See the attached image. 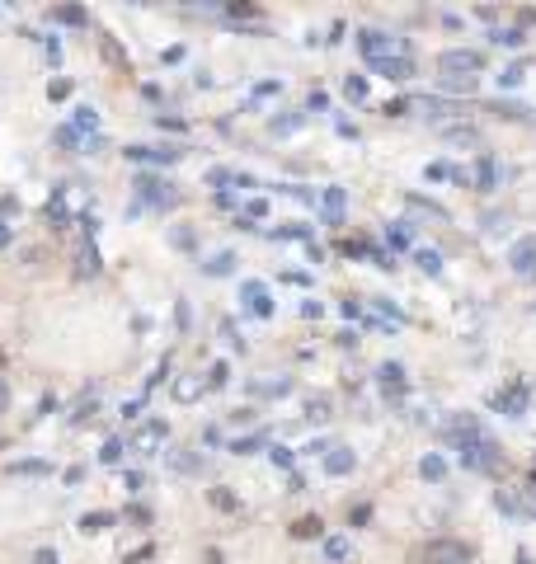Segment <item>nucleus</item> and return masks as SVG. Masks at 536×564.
<instances>
[{
	"instance_id": "16",
	"label": "nucleus",
	"mask_w": 536,
	"mask_h": 564,
	"mask_svg": "<svg viewBox=\"0 0 536 564\" xmlns=\"http://www.w3.org/2000/svg\"><path fill=\"white\" fill-rule=\"evenodd\" d=\"M170 466L179 470V475H203V466H207V461H203L198 452H170Z\"/></svg>"
},
{
	"instance_id": "13",
	"label": "nucleus",
	"mask_w": 536,
	"mask_h": 564,
	"mask_svg": "<svg viewBox=\"0 0 536 564\" xmlns=\"http://www.w3.org/2000/svg\"><path fill=\"white\" fill-rule=\"evenodd\" d=\"M353 466H358V456L348 452V447H330L325 452V470L330 475H353Z\"/></svg>"
},
{
	"instance_id": "46",
	"label": "nucleus",
	"mask_w": 536,
	"mask_h": 564,
	"mask_svg": "<svg viewBox=\"0 0 536 564\" xmlns=\"http://www.w3.org/2000/svg\"><path fill=\"white\" fill-rule=\"evenodd\" d=\"M273 461H278V466H292V447H273Z\"/></svg>"
},
{
	"instance_id": "32",
	"label": "nucleus",
	"mask_w": 536,
	"mask_h": 564,
	"mask_svg": "<svg viewBox=\"0 0 536 564\" xmlns=\"http://www.w3.org/2000/svg\"><path fill=\"white\" fill-rule=\"evenodd\" d=\"M99 461H104V466H118V461H123V442L109 438L104 447H99Z\"/></svg>"
},
{
	"instance_id": "21",
	"label": "nucleus",
	"mask_w": 536,
	"mask_h": 564,
	"mask_svg": "<svg viewBox=\"0 0 536 564\" xmlns=\"http://www.w3.org/2000/svg\"><path fill=\"white\" fill-rule=\"evenodd\" d=\"M113 522H118L113 513H85V517H80V532H90V536H95V532H109Z\"/></svg>"
},
{
	"instance_id": "25",
	"label": "nucleus",
	"mask_w": 536,
	"mask_h": 564,
	"mask_svg": "<svg viewBox=\"0 0 536 564\" xmlns=\"http://www.w3.org/2000/svg\"><path fill=\"white\" fill-rule=\"evenodd\" d=\"M306 419L325 423V419H330V400H325V395H311V400H306Z\"/></svg>"
},
{
	"instance_id": "14",
	"label": "nucleus",
	"mask_w": 536,
	"mask_h": 564,
	"mask_svg": "<svg viewBox=\"0 0 536 564\" xmlns=\"http://www.w3.org/2000/svg\"><path fill=\"white\" fill-rule=\"evenodd\" d=\"M372 71L386 76V80H410L414 76V62H410V57H391V62H372Z\"/></svg>"
},
{
	"instance_id": "27",
	"label": "nucleus",
	"mask_w": 536,
	"mask_h": 564,
	"mask_svg": "<svg viewBox=\"0 0 536 564\" xmlns=\"http://www.w3.org/2000/svg\"><path fill=\"white\" fill-rule=\"evenodd\" d=\"M95 127H99V113L90 109V104H80V109H76V132L85 137V132H95Z\"/></svg>"
},
{
	"instance_id": "30",
	"label": "nucleus",
	"mask_w": 536,
	"mask_h": 564,
	"mask_svg": "<svg viewBox=\"0 0 536 564\" xmlns=\"http://www.w3.org/2000/svg\"><path fill=\"white\" fill-rule=\"evenodd\" d=\"M442 90H452V94H475V80H471V76H442Z\"/></svg>"
},
{
	"instance_id": "10",
	"label": "nucleus",
	"mask_w": 536,
	"mask_h": 564,
	"mask_svg": "<svg viewBox=\"0 0 536 564\" xmlns=\"http://www.w3.org/2000/svg\"><path fill=\"white\" fill-rule=\"evenodd\" d=\"M344 207H348V193L344 188H325V198H320V212L330 226H344Z\"/></svg>"
},
{
	"instance_id": "44",
	"label": "nucleus",
	"mask_w": 536,
	"mask_h": 564,
	"mask_svg": "<svg viewBox=\"0 0 536 564\" xmlns=\"http://www.w3.org/2000/svg\"><path fill=\"white\" fill-rule=\"evenodd\" d=\"M226 15H236V19H250V15H254V5H226Z\"/></svg>"
},
{
	"instance_id": "51",
	"label": "nucleus",
	"mask_w": 536,
	"mask_h": 564,
	"mask_svg": "<svg viewBox=\"0 0 536 564\" xmlns=\"http://www.w3.org/2000/svg\"><path fill=\"white\" fill-rule=\"evenodd\" d=\"M518 564H532V555H518Z\"/></svg>"
},
{
	"instance_id": "6",
	"label": "nucleus",
	"mask_w": 536,
	"mask_h": 564,
	"mask_svg": "<svg viewBox=\"0 0 536 564\" xmlns=\"http://www.w3.org/2000/svg\"><path fill=\"white\" fill-rule=\"evenodd\" d=\"M137 203L174 207V184H165V179H156V174H137Z\"/></svg>"
},
{
	"instance_id": "7",
	"label": "nucleus",
	"mask_w": 536,
	"mask_h": 564,
	"mask_svg": "<svg viewBox=\"0 0 536 564\" xmlns=\"http://www.w3.org/2000/svg\"><path fill=\"white\" fill-rule=\"evenodd\" d=\"M508 264H513V273H518V278H527V282L536 278V235H522L518 245L508 250Z\"/></svg>"
},
{
	"instance_id": "40",
	"label": "nucleus",
	"mask_w": 536,
	"mask_h": 564,
	"mask_svg": "<svg viewBox=\"0 0 536 564\" xmlns=\"http://www.w3.org/2000/svg\"><path fill=\"white\" fill-rule=\"evenodd\" d=\"M301 127V113H287V118H273V132H297Z\"/></svg>"
},
{
	"instance_id": "1",
	"label": "nucleus",
	"mask_w": 536,
	"mask_h": 564,
	"mask_svg": "<svg viewBox=\"0 0 536 564\" xmlns=\"http://www.w3.org/2000/svg\"><path fill=\"white\" fill-rule=\"evenodd\" d=\"M358 47H363L367 62H391V57H410V47L400 43V38H391V33L381 29H363L358 33Z\"/></svg>"
},
{
	"instance_id": "52",
	"label": "nucleus",
	"mask_w": 536,
	"mask_h": 564,
	"mask_svg": "<svg viewBox=\"0 0 536 564\" xmlns=\"http://www.w3.org/2000/svg\"><path fill=\"white\" fill-rule=\"evenodd\" d=\"M0 362H5V353H0Z\"/></svg>"
},
{
	"instance_id": "4",
	"label": "nucleus",
	"mask_w": 536,
	"mask_h": 564,
	"mask_svg": "<svg viewBox=\"0 0 536 564\" xmlns=\"http://www.w3.org/2000/svg\"><path fill=\"white\" fill-rule=\"evenodd\" d=\"M99 250H95V221L80 217V245H76V278H95L99 273Z\"/></svg>"
},
{
	"instance_id": "35",
	"label": "nucleus",
	"mask_w": 536,
	"mask_h": 564,
	"mask_svg": "<svg viewBox=\"0 0 536 564\" xmlns=\"http://www.w3.org/2000/svg\"><path fill=\"white\" fill-rule=\"evenodd\" d=\"M207 499H212V508H226V513H236V508H240V503H236V494H231V489H212Z\"/></svg>"
},
{
	"instance_id": "11",
	"label": "nucleus",
	"mask_w": 536,
	"mask_h": 564,
	"mask_svg": "<svg viewBox=\"0 0 536 564\" xmlns=\"http://www.w3.org/2000/svg\"><path fill=\"white\" fill-rule=\"evenodd\" d=\"M203 391H212L207 376H179V381H174V400H179V405H193Z\"/></svg>"
},
{
	"instance_id": "33",
	"label": "nucleus",
	"mask_w": 536,
	"mask_h": 564,
	"mask_svg": "<svg viewBox=\"0 0 536 564\" xmlns=\"http://www.w3.org/2000/svg\"><path fill=\"white\" fill-rule=\"evenodd\" d=\"M344 94L353 99V104H363V99H367V80H363V76H348V80H344Z\"/></svg>"
},
{
	"instance_id": "37",
	"label": "nucleus",
	"mask_w": 536,
	"mask_h": 564,
	"mask_svg": "<svg viewBox=\"0 0 536 564\" xmlns=\"http://www.w3.org/2000/svg\"><path fill=\"white\" fill-rule=\"evenodd\" d=\"M494 43H504V47H522V29H494Z\"/></svg>"
},
{
	"instance_id": "48",
	"label": "nucleus",
	"mask_w": 536,
	"mask_h": 564,
	"mask_svg": "<svg viewBox=\"0 0 536 564\" xmlns=\"http://www.w3.org/2000/svg\"><path fill=\"white\" fill-rule=\"evenodd\" d=\"M10 240H15V231H10V221H0V250H5Z\"/></svg>"
},
{
	"instance_id": "43",
	"label": "nucleus",
	"mask_w": 536,
	"mask_h": 564,
	"mask_svg": "<svg viewBox=\"0 0 536 564\" xmlns=\"http://www.w3.org/2000/svg\"><path fill=\"white\" fill-rule=\"evenodd\" d=\"M494 113H499V118H527L532 109H522V104H499Z\"/></svg>"
},
{
	"instance_id": "3",
	"label": "nucleus",
	"mask_w": 536,
	"mask_h": 564,
	"mask_svg": "<svg viewBox=\"0 0 536 564\" xmlns=\"http://www.w3.org/2000/svg\"><path fill=\"white\" fill-rule=\"evenodd\" d=\"M461 466L489 470V475H494V470H504V452H499L489 438H475V442H466V447H461Z\"/></svg>"
},
{
	"instance_id": "8",
	"label": "nucleus",
	"mask_w": 536,
	"mask_h": 564,
	"mask_svg": "<svg viewBox=\"0 0 536 564\" xmlns=\"http://www.w3.org/2000/svg\"><path fill=\"white\" fill-rule=\"evenodd\" d=\"M240 301H245V315H259V320L273 315V297H268V287H264V282H254V278L240 287Z\"/></svg>"
},
{
	"instance_id": "39",
	"label": "nucleus",
	"mask_w": 536,
	"mask_h": 564,
	"mask_svg": "<svg viewBox=\"0 0 536 564\" xmlns=\"http://www.w3.org/2000/svg\"><path fill=\"white\" fill-rule=\"evenodd\" d=\"M226 376H231V367H226V362H212V372H207V386H226Z\"/></svg>"
},
{
	"instance_id": "36",
	"label": "nucleus",
	"mask_w": 536,
	"mask_h": 564,
	"mask_svg": "<svg viewBox=\"0 0 536 564\" xmlns=\"http://www.w3.org/2000/svg\"><path fill=\"white\" fill-rule=\"evenodd\" d=\"M10 470H15V475H48V461H15V466H10Z\"/></svg>"
},
{
	"instance_id": "15",
	"label": "nucleus",
	"mask_w": 536,
	"mask_h": 564,
	"mask_svg": "<svg viewBox=\"0 0 536 564\" xmlns=\"http://www.w3.org/2000/svg\"><path fill=\"white\" fill-rule=\"evenodd\" d=\"M494 405L504 409V414H513V419H518L522 409H527V386H513L508 395H494Z\"/></svg>"
},
{
	"instance_id": "45",
	"label": "nucleus",
	"mask_w": 536,
	"mask_h": 564,
	"mask_svg": "<svg viewBox=\"0 0 536 564\" xmlns=\"http://www.w3.org/2000/svg\"><path fill=\"white\" fill-rule=\"evenodd\" d=\"M428 179H452V165H428Z\"/></svg>"
},
{
	"instance_id": "34",
	"label": "nucleus",
	"mask_w": 536,
	"mask_h": 564,
	"mask_svg": "<svg viewBox=\"0 0 536 564\" xmlns=\"http://www.w3.org/2000/svg\"><path fill=\"white\" fill-rule=\"evenodd\" d=\"M522 76H527V66H522V62H513V66L504 71V76H499V85H504V90H518V85H522Z\"/></svg>"
},
{
	"instance_id": "26",
	"label": "nucleus",
	"mask_w": 536,
	"mask_h": 564,
	"mask_svg": "<svg viewBox=\"0 0 536 564\" xmlns=\"http://www.w3.org/2000/svg\"><path fill=\"white\" fill-rule=\"evenodd\" d=\"M57 19H62V24H90V10H85V5H62V10H57Z\"/></svg>"
},
{
	"instance_id": "47",
	"label": "nucleus",
	"mask_w": 536,
	"mask_h": 564,
	"mask_svg": "<svg viewBox=\"0 0 536 564\" xmlns=\"http://www.w3.org/2000/svg\"><path fill=\"white\" fill-rule=\"evenodd\" d=\"M127 517H132V522H151V513H146L142 503H132V508H127Z\"/></svg>"
},
{
	"instance_id": "20",
	"label": "nucleus",
	"mask_w": 536,
	"mask_h": 564,
	"mask_svg": "<svg viewBox=\"0 0 536 564\" xmlns=\"http://www.w3.org/2000/svg\"><path fill=\"white\" fill-rule=\"evenodd\" d=\"M419 475H424V480H433V485H438V480H447V461H442L438 452H428L424 461H419Z\"/></svg>"
},
{
	"instance_id": "22",
	"label": "nucleus",
	"mask_w": 536,
	"mask_h": 564,
	"mask_svg": "<svg viewBox=\"0 0 536 564\" xmlns=\"http://www.w3.org/2000/svg\"><path fill=\"white\" fill-rule=\"evenodd\" d=\"M268 447V433H250V438H240V442H231V452L236 456H250V452H264Z\"/></svg>"
},
{
	"instance_id": "49",
	"label": "nucleus",
	"mask_w": 536,
	"mask_h": 564,
	"mask_svg": "<svg viewBox=\"0 0 536 564\" xmlns=\"http://www.w3.org/2000/svg\"><path fill=\"white\" fill-rule=\"evenodd\" d=\"M33 564H57V555H52V550H38V555H33Z\"/></svg>"
},
{
	"instance_id": "38",
	"label": "nucleus",
	"mask_w": 536,
	"mask_h": 564,
	"mask_svg": "<svg viewBox=\"0 0 536 564\" xmlns=\"http://www.w3.org/2000/svg\"><path fill=\"white\" fill-rule=\"evenodd\" d=\"M57 146H71V151H76V146H85V137H80L76 127H62V132H57Z\"/></svg>"
},
{
	"instance_id": "42",
	"label": "nucleus",
	"mask_w": 536,
	"mask_h": 564,
	"mask_svg": "<svg viewBox=\"0 0 536 564\" xmlns=\"http://www.w3.org/2000/svg\"><path fill=\"white\" fill-rule=\"evenodd\" d=\"M264 217H268V203H264V198H254V203L245 207V221H264Z\"/></svg>"
},
{
	"instance_id": "31",
	"label": "nucleus",
	"mask_w": 536,
	"mask_h": 564,
	"mask_svg": "<svg viewBox=\"0 0 536 564\" xmlns=\"http://www.w3.org/2000/svg\"><path fill=\"white\" fill-rule=\"evenodd\" d=\"M414 264L424 268V273H442V254L438 250H419V254H414Z\"/></svg>"
},
{
	"instance_id": "28",
	"label": "nucleus",
	"mask_w": 536,
	"mask_h": 564,
	"mask_svg": "<svg viewBox=\"0 0 536 564\" xmlns=\"http://www.w3.org/2000/svg\"><path fill=\"white\" fill-rule=\"evenodd\" d=\"M447 141H457V146H480V132H475V127H447Z\"/></svg>"
},
{
	"instance_id": "5",
	"label": "nucleus",
	"mask_w": 536,
	"mask_h": 564,
	"mask_svg": "<svg viewBox=\"0 0 536 564\" xmlns=\"http://www.w3.org/2000/svg\"><path fill=\"white\" fill-rule=\"evenodd\" d=\"M419 560H424V564H471V546H466V541H452V536H442V541H428Z\"/></svg>"
},
{
	"instance_id": "50",
	"label": "nucleus",
	"mask_w": 536,
	"mask_h": 564,
	"mask_svg": "<svg viewBox=\"0 0 536 564\" xmlns=\"http://www.w3.org/2000/svg\"><path fill=\"white\" fill-rule=\"evenodd\" d=\"M5 409H10V386L0 381V414H5Z\"/></svg>"
},
{
	"instance_id": "19",
	"label": "nucleus",
	"mask_w": 536,
	"mask_h": 564,
	"mask_svg": "<svg viewBox=\"0 0 536 564\" xmlns=\"http://www.w3.org/2000/svg\"><path fill=\"white\" fill-rule=\"evenodd\" d=\"M386 240H391V250H410L414 245V221H395L391 231H386Z\"/></svg>"
},
{
	"instance_id": "9",
	"label": "nucleus",
	"mask_w": 536,
	"mask_h": 564,
	"mask_svg": "<svg viewBox=\"0 0 536 564\" xmlns=\"http://www.w3.org/2000/svg\"><path fill=\"white\" fill-rule=\"evenodd\" d=\"M123 156L127 160H151V165H170V160H179L184 151H179V146H127Z\"/></svg>"
},
{
	"instance_id": "23",
	"label": "nucleus",
	"mask_w": 536,
	"mask_h": 564,
	"mask_svg": "<svg viewBox=\"0 0 536 564\" xmlns=\"http://www.w3.org/2000/svg\"><path fill=\"white\" fill-rule=\"evenodd\" d=\"M231 268H236V254L221 250V254H212V259L203 264V273H212V278H217V273H231Z\"/></svg>"
},
{
	"instance_id": "12",
	"label": "nucleus",
	"mask_w": 536,
	"mask_h": 564,
	"mask_svg": "<svg viewBox=\"0 0 536 564\" xmlns=\"http://www.w3.org/2000/svg\"><path fill=\"white\" fill-rule=\"evenodd\" d=\"M377 381H381V391H386V395H391V400H395V395L405 391V367H400V362H381Z\"/></svg>"
},
{
	"instance_id": "29",
	"label": "nucleus",
	"mask_w": 536,
	"mask_h": 564,
	"mask_svg": "<svg viewBox=\"0 0 536 564\" xmlns=\"http://www.w3.org/2000/svg\"><path fill=\"white\" fill-rule=\"evenodd\" d=\"M287 386H292V381H287V376H278V381H254L250 391H254V395H287Z\"/></svg>"
},
{
	"instance_id": "17",
	"label": "nucleus",
	"mask_w": 536,
	"mask_h": 564,
	"mask_svg": "<svg viewBox=\"0 0 536 564\" xmlns=\"http://www.w3.org/2000/svg\"><path fill=\"white\" fill-rule=\"evenodd\" d=\"M494 184H499V170H494V156H480V160H475V188H485V193H489Z\"/></svg>"
},
{
	"instance_id": "41",
	"label": "nucleus",
	"mask_w": 536,
	"mask_h": 564,
	"mask_svg": "<svg viewBox=\"0 0 536 564\" xmlns=\"http://www.w3.org/2000/svg\"><path fill=\"white\" fill-rule=\"evenodd\" d=\"M66 94H71V80H66V76H57V80L48 85V99H66Z\"/></svg>"
},
{
	"instance_id": "18",
	"label": "nucleus",
	"mask_w": 536,
	"mask_h": 564,
	"mask_svg": "<svg viewBox=\"0 0 536 564\" xmlns=\"http://www.w3.org/2000/svg\"><path fill=\"white\" fill-rule=\"evenodd\" d=\"M348 555H353V541H348V536H325V560L330 564H344Z\"/></svg>"
},
{
	"instance_id": "2",
	"label": "nucleus",
	"mask_w": 536,
	"mask_h": 564,
	"mask_svg": "<svg viewBox=\"0 0 536 564\" xmlns=\"http://www.w3.org/2000/svg\"><path fill=\"white\" fill-rule=\"evenodd\" d=\"M485 66V52H475V47H447L438 57V71L442 76H471L475 80V71Z\"/></svg>"
},
{
	"instance_id": "24",
	"label": "nucleus",
	"mask_w": 536,
	"mask_h": 564,
	"mask_svg": "<svg viewBox=\"0 0 536 564\" xmlns=\"http://www.w3.org/2000/svg\"><path fill=\"white\" fill-rule=\"evenodd\" d=\"M325 532V522L320 517H301V522H292V536H301V541H311V536Z\"/></svg>"
}]
</instances>
